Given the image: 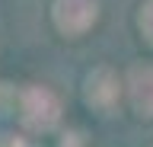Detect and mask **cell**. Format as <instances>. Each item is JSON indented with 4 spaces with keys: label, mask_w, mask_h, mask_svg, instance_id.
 <instances>
[{
    "label": "cell",
    "mask_w": 153,
    "mask_h": 147,
    "mask_svg": "<svg viewBox=\"0 0 153 147\" xmlns=\"http://www.w3.org/2000/svg\"><path fill=\"white\" fill-rule=\"evenodd\" d=\"M16 112L26 131L45 134L61 122V99L45 87H26L16 93Z\"/></svg>",
    "instance_id": "1"
},
{
    "label": "cell",
    "mask_w": 153,
    "mask_h": 147,
    "mask_svg": "<svg viewBox=\"0 0 153 147\" xmlns=\"http://www.w3.org/2000/svg\"><path fill=\"white\" fill-rule=\"evenodd\" d=\"M118 96H121V83H118V77H115L112 67H96V70L86 74L83 99H86L89 109L108 115V112L115 109V102H118Z\"/></svg>",
    "instance_id": "2"
},
{
    "label": "cell",
    "mask_w": 153,
    "mask_h": 147,
    "mask_svg": "<svg viewBox=\"0 0 153 147\" xmlns=\"http://www.w3.org/2000/svg\"><path fill=\"white\" fill-rule=\"evenodd\" d=\"M96 0H57L54 3V26L64 35H83L99 16Z\"/></svg>",
    "instance_id": "3"
},
{
    "label": "cell",
    "mask_w": 153,
    "mask_h": 147,
    "mask_svg": "<svg viewBox=\"0 0 153 147\" xmlns=\"http://www.w3.org/2000/svg\"><path fill=\"white\" fill-rule=\"evenodd\" d=\"M128 99L137 118H153V64H134L128 70Z\"/></svg>",
    "instance_id": "4"
},
{
    "label": "cell",
    "mask_w": 153,
    "mask_h": 147,
    "mask_svg": "<svg viewBox=\"0 0 153 147\" xmlns=\"http://www.w3.org/2000/svg\"><path fill=\"white\" fill-rule=\"evenodd\" d=\"M137 26H140V35L153 45V0H147L140 7V16H137Z\"/></svg>",
    "instance_id": "5"
},
{
    "label": "cell",
    "mask_w": 153,
    "mask_h": 147,
    "mask_svg": "<svg viewBox=\"0 0 153 147\" xmlns=\"http://www.w3.org/2000/svg\"><path fill=\"white\" fill-rule=\"evenodd\" d=\"M10 112H16V90L0 83V118H7Z\"/></svg>",
    "instance_id": "6"
},
{
    "label": "cell",
    "mask_w": 153,
    "mask_h": 147,
    "mask_svg": "<svg viewBox=\"0 0 153 147\" xmlns=\"http://www.w3.org/2000/svg\"><path fill=\"white\" fill-rule=\"evenodd\" d=\"M7 147H38V144L32 141V137H13V141H10Z\"/></svg>",
    "instance_id": "7"
}]
</instances>
